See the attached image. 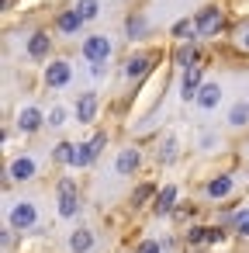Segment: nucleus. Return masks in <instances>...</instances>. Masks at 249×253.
Instances as JSON below:
<instances>
[{
  "instance_id": "14",
  "label": "nucleus",
  "mask_w": 249,
  "mask_h": 253,
  "mask_svg": "<svg viewBox=\"0 0 249 253\" xmlns=\"http://www.w3.org/2000/svg\"><path fill=\"white\" fill-rule=\"evenodd\" d=\"M221 239V229H208V225H194L187 232V243L190 246H201V243H218Z\"/></svg>"
},
{
  "instance_id": "20",
  "label": "nucleus",
  "mask_w": 249,
  "mask_h": 253,
  "mask_svg": "<svg viewBox=\"0 0 249 253\" xmlns=\"http://www.w3.org/2000/svg\"><path fill=\"white\" fill-rule=\"evenodd\" d=\"M90 246H94V232H90V229H76V232L70 236V250H73V253H87Z\"/></svg>"
},
{
  "instance_id": "5",
  "label": "nucleus",
  "mask_w": 249,
  "mask_h": 253,
  "mask_svg": "<svg viewBox=\"0 0 249 253\" xmlns=\"http://www.w3.org/2000/svg\"><path fill=\"white\" fill-rule=\"evenodd\" d=\"M35 218H38V208H35V201H18L14 208H11V225L21 232V229H32L35 225Z\"/></svg>"
},
{
  "instance_id": "21",
  "label": "nucleus",
  "mask_w": 249,
  "mask_h": 253,
  "mask_svg": "<svg viewBox=\"0 0 249 253\" xmlns=\"http://www.w3.org/2000/svg\"><path fill=\"white\" fill-rule=\"evenodd\" d=\"M228 125H232V128L249 125V104H235V108L228 111Z\"/></svg>"
},
{
  "instance_id": "10",
  "label": "nucleus",
  "mask_w": 249,
  "mask_h": 253,
  "mask_svg": "<svg viewBox=\"0 0 249 253\" xmlns=\"http://www.w3.org/2000/svg\"><path fill=\"white\" fill-rule=\"evenodd\" d=\"M35 170H38V167H35V160H32V156H18V160L7 167L11 180H18V184H21V180H32V177H35Z\"/></svg>"
},
{
  "instance_id": "8",
  "label": "nucleus",
  "mask_w": 249,
  "mask_h": 253,
  "mask_svg": "<svg viewBox=\"0 0 249 253\" xmlns=\"http://www.w3.org/2000/svg\"><path fill=\"white\" fill-rule=\"evenodd\" d=\"M218 101H221V87H218V84H204V87L197 90V97H194V104H197L201 111L218 108Z\"/></svg>"
},
{
  "instance_id": "12",
  "label": "nucleus",
  "mask_w": 249,
  "mask_h": 253,
  "mask_svg": "<svg viewBox=\"0 0 249 253\" xmlns=\"http://www.w3.org/2000/svg\"><path fill=\"white\" fill-rule=\"evenodd\" d=\"M42 122H45V118H42V111H38V108H25V111L18 115V128H21V132H28V135H32V132H38V128H42Z\"/></svg>"
},
{
  "instance_id": "30",
  "label": "nucleus",
  "mask_w": 249,
  "mask_h": 253,
  "mask_svg": "<svg viewBox=\"0 0 249 253\" xmlns=\"http://www.w3.org/2000/svg\"><path fill=\"white\" fill-rule=\"evenodd\" d=\"M49 125H52V128H63V125H66V111H63V108H52V111H49Z\"/></svg>"
},
{
  "instance_id": "24",
  "label": "nucleus",
  "mask_w": 249,
  "mask_h": 253,
  "mask_svg": "<svg viewBox=\"0 0 249 253\" xmlns=\"http://www.w3.org/2000/svg\"><path fill=\"white\" fill-rule=\"evenodd\" d=\"M104 146H107V135H104V132H97V135L87 142V156H90V163L101 156V149H104Z\"/></svg>"
},
{
  "instance_id": "7",
  "label": "nucleus",
  "mask_w": 249,
  "mask_h": 253,
  "mask_svg": "<svg viewBox=\"0 0 249 253\" xmlns=\"http://www.w3.org/2000/svg\"><path fill=\"white\" fill-rule=\"evenodd\" d=\"M201 73H204V70H201L197 63L183 70V80H180V97H183V101H194V97H197V90L204 87V84H201Z\"/></svg>"
},
{
  "instance_id": "23",
  "label": "nucleus",
  "mask_w": 249,
  "mask_h": 253,
  "mask_svg": "<svg viewBox=\"0 0 249 253\" xmlns=\"http://www.w3.org/2000/svg\"><path fill=\"white\" fill-rule=\"evenodd\" d=\"M177 63H180V66H183V70H187V66H194V63H197V49H194V42H187V45H183V49H180V52H177Z\"/></svg>"
},
{
  "instance_id": "2",
  "label": "nucleus",
  "mask_w": 249,
  "mask_h": 253,
  "mask_svg": "<svg viewBox=\"0 0 249 253\" xmlns=\"http://www.w3.org/2000/svg\"><path fill=\"white\" fill-rule=\"evenodd\" d=\"M197 39H211V35H218L221 28H225V18H221V7H204L197 18Z\"/></svg>"
},
{
  "instance_id": "1",
  "label": "nucleus",
  "mask_w": 249,
  "mask_h": 253,
  "mask_svg": "<svg viewBox=\"0 0 249 253\" xmlns=\"http://www.w3.org/2000/svg\"><path fill=\"white\" fill-rule=\"evenodd\" d=\"M83 56L90 59L94 77H101V70H104V63H107V56H111V42H107V35H90V39H83Z\"/></svg>"
},
{
  "instance_id": "6",
  "label": "nucleus",
  "mask_w": 249,
  "mask_h": 253,
  "mask_svg": "<svg viewBox=\"0 0 249 253\" xmlns=\"http://www.w3.org/2000/svg\"><path fill=\"white\" fill-rule=\"evenodd\" d=\"M70 77H73V66L66 63V59H56V63H49L45 66V87H66L70 84Z\"/></svg>"
},
{
  "instance_id": "31",
  "label": "nucleus",
  "mask_w": 249,
  "mask_h": 253,
  "mask_svg": "<svg viewBox=\"0 0 249 253\" xmlns=\"http://www.w3.org/2000/svg\"><path fill=\"white\" fill-rule=\"evenodd\" d=\"M135 253H163V246L156 243V239H145V243H139V250Z\"/></svg>"
},
{
  "instance_id": "29",
  "label": "nucleus",
  "mask_w": 249,
  "mask_h": 253,
  "mask_svg": "<svg viewBox=\"0 0 249 253\" xmlns=\"http://www.w3.org/2000/svg\"><path fill=\"white\" fill-rule=\"evenodd\" d=\"M70 153H73V142H59L52 156H56V163H70Z\"/></svg>"
},
{
  "instance_id": "17",
  "label": "nucleus",
  "mask_w": 249,
  "mask_h": 253,
  "mask_svg": "<svg viewBox=\"0 0 249 253\" xmlns=\"http://www.w3.org/2000/svg\"><path fill=\"white\" fill-rule=\"evenodd\" d=\"M145 32H149V21H145V18H142L139 11L125 18V35H128V39H142Z\"/></svg>"
},
{
  "instance_id": "9",
  "label": "nucleus",
  "mask_w": 249,
  "mask_h": 253,
  "mask_svg": "<svg viewBox=\"0 0 249 253\" xmlns=\"http://www.w3.org/2000/svg\"><path fill=\"white\" fill-rule=\"evenodd\" d=\"M94 115H97V94H80V101H76V122L80 125H90L94 122Z\"/></svg>"
},
{
  "instance_id": "28",
  "label": "nucleus",
  "mask_w": 249,
  "mask_h": 253,
  "mask_svg": "<svg viewBox=\"0 0 249 253\" xmlns=\"http://www.w3.org/2000/svg\"><path fill=\"white\" fill-rule=\"evenodd\" d=\"M235 232H239V236H249V208L235 211Z\"/></svg>"
},
{
  "instance_id": "32",
  "label": "nucleus",
  "mask_w": 249,
  "mask_h": 253,
  "mask_svg": "<svg viewBox=\"0 0 249 253\" xmlns=\"http://www.w3.org/2000/svg\"><path fill=\"white\" fill-rule=\"evenodd\" d=\"M0 243H4V250H11V246H14V225H7L4 232H0Z\"/></svg>"
},
{
  "instance_id": "16",
  "label": "nucleus",
  "mask_w": 249,
  "mask_h": 253,
  "mask_svg": "<svg viewBox=\"0 0 249 253\" xmlns=\"http://www.w3.org/2000/svg\"><path fill=\"white\" fill-rule=\"evenodd\" d=\"M56 25H59V32H66V35H76V32H80V25H83V14H80L76 7H73V11H63Z\"/></svg>"
},
{
  "instance_id": "19",
  "label": "nucleus",
  "mask_w": 249,
  "mask_h": 253,
  "mask_svg": "<svg viewBox=\"0 0 249 253\" xmlns=\"http://www.w3.org/2000/svg\"><path fill=\"white\" fill-rule=\"evenodd\" d=\"M173 39L194 42V39H197V21H194V18H180V21L173 25Z\"/></svg>"
},
{
  "instance_id": "4",
  "label": "nucleus",
  "mask_w": 249,
  "mask_h": 253,
  "mask_svg": "<svg viewBox=\"0 0 249 253\" xmlns=\"http://www.w3.org/2000/svg\"><path fill=\"white\" fill-rule=\"evenodd\" d=\"M156 66V56L152 52H139V56H132V59H125V80H139V77H145L149 70Z\"/></svg>"
},
{
  "instance_id": "15",
  "label": "nucleus",
  "mask_w": 249,
  "mask_h": 253,
  "mask_svg": "<svg viewBox=\"0 0 249 253\" xmlns=\"http://www.w3.org/2000/svg\"><path fill=\"white\" fill-rule=\"evenodd\" d=\"M139 163H142V156H139V149H121V156H118V173L121 177H128V173H135L139 170Z\"/></svg>"
},
{
  "instance_id": "13",
  "label": "nucleus",
  "mask_w": 249,
  "mask_h": 253,
  "mask_svg": "<svg viewBox=\"0 0 249 253\" xmlns=\"http://www.w3.org/2000/svg\"><path fill=\"white\" fill-rule=\"evenodd\" d=\"M232 187H235V180H232L228 173H221V177H211L204 191H208V198H228V194H232Z\"/></svg>"
},
{
  "instance_id": "25",
  "label": "nucleus",
  "mask_w": 249,
  "mask_h": 253,
  "mask_svg": "<svg viewBox=\"0 0 249 253\" xmlns=\"http://www.w3.org/2000/svg\"><path fill=\"white\" fill-rule=\"evenodd\" d=\"M159 160H163V163H173V160H177V139H173V135H166V139H163Z\"/></svg>"
},
{
  "instance_id": "22",
  "label": "nucleus",
  "mask_w": 249,
  "mask_h": 253,
  "mask_svg": "<svg viewBox=\"0 0 249 253\" xmlns=\"http://www.w3.org/2000/svg\"><path fill=\"white\" fill-rule=\"evenodd\" d=\"M76 11L83 14V21H94L101 14V0H76Z\"/></svg>"
},
{
  "instance_id": "3",
  "label": "nucleus",
  "mask_w": 249,
  "mask_h": 253,
  "mask_svg": "<svg viewBox=\"0 0 249 253\" xmlns=\"http://www.w3.org/2000/svg\"><path fill=\"white\" fill-rule=\"evenodd\" d=\"M76 211H80L76 187H73V180H70V177H63V180H59V215H63V218H73Z\"/></svg>"
},
{
  "instance_id": "26",
  "label": "nucleus",
  "mask_w": 249,
  "mask_h": 253,
  "mask_svg": "<svg viewBox=\"0 0 249 253\" xmlns=\"http://www.w3.org/2000/svg\"><path fill=\"white\" fill-rule=\"evenodd\" d=\"M152 194H156V187H152V184H142V187H135V194H132V205L139 208V205H145Z\"/></svg>"
},
{
  "instance_id": "18",
  "label": "nucleus",
  "mask_w": 249,
  "mask_h": 253,
  "mask_svg": "<svg viewBox=\"0 0 249 253\" xmlns=\"http://www.w3.org/2000/svg\"><path fill=\"white\" fill-rule=\"evenodd\" d=\"M173 205H177V187L170 184V187H163V191L156 194V215H170Z\"/></svg>"
},
{
  "instance_id": "11",
  "label": "nucleus",
  "mask_w": 249,
  "mask_h": 253,
  "mask_svg": "<svg viewBox=\"0 0 249 253\" xmlns=\"http://www.w3.org/2000/svg\"><path fill=\"white\" fill-rule=\"evenodd\" d=\"M49 49H52L49 32H32V39H28V56H32V59H45Z\"/></svg>"
},
{
  "instance_id": "27",
  "label": "nucleus",
  "mask_w": 249,
  "mask_h": 253,
  "mask_svg": "<svg viewBox=\"0 0 249 253\" xmlns=\"http://www.w3.org/2000/svg\"><path fill=\"white\" fill-rule=\"evenodd\" d=\"M235 45H239L242 52H249V21H242V25L235 28Z\"/></svg>"
}]
</instances>
